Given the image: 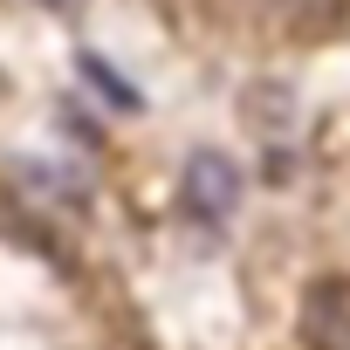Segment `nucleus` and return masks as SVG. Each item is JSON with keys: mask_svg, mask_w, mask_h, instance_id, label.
<instances>
[{"mask_svg": "<svg viewBox=\"0 0 350 350\" xmlns=\"http://www.w3.org/2000/svg\"><path fill=\"white\" fill-rule=\"evenodd\" d=\"M302 343L309 350H350V282L323 275L302 288Z\"/></svg>", "mask_w": 350, "mask_h": 350, "instance_id": "obj_2", "label": "nucleus"}, {"mask_svg": "<svg viewBox=\"0 0 350 350\" xmlns=\"http://www.w3.org/2000/svg\"><path fill=\"white\" fill-rule=\"evenodd\" d=\"M76 69H83V83H90L110 110H137V103H144V96H137V83H131V76H117L103 55H90V49H83V55H76Z\"/></svg>", "mask_w": 350, "mask_h": 350, "instance_id": "obj_3", "label": "nucleus"}, {"mask_svg": "<svg viewBox=\"0 0 350 350\" xmlns=\"http://www.w3.org/2000/svg\"><path fill=\"white\" fill-rule=\"evenodd\" d=\"M42 8H55V14H76V0H42Z\"/></svg>", "mask_w": 350, "mask_h": 350, "instance_id": "obj_5", "label": "nucleus"}, {"mask_svg": "<svg viewBox=\"0 0 350 350\" xmlns=\"http://www.w3.org/2000/svg\"><path fill=\"white\" fill-rule=\"evenodd\" d=\"M247 124H254V131H288V124H295L288 90H282V83H254V90H247Z\"/></svg>", "mask_w": 350, "mask_h": 350, "instance_id": "obj_4", "label": "nucleus"}, {"mask_svg": "<svg viewBox=\"0 0 350 350\" xmlns=\"http://www.w3.org/2000/svg\"><path fill=\"white\" fill-rule=\"evenodd\" d=\"M179 200H186V213L193 220H234V206H241V172H234V158L227 151H193L186 158V179H179Z\"/></svg>", "mask_w": 350, "mask_h": 350, "instance_id": "obj_1", "label": "nucleus"}]
</instances>
